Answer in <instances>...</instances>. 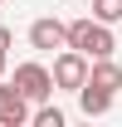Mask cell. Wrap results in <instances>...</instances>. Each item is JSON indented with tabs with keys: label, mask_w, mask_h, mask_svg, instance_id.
I'll return each instance as SVG.
<instances>
[{
	"label": "cell",
	"mask_w": 122,
	"mask_h": 127,
	"mask_svg": "<svg viewBox=\"0 0 122 127\" xmlns=\"http://www.w3.org/2000/svg\"><path fill=\"white\" fill-rule=\"evenodd\" d=\"M30 122H34V127H63V112H59V108H49V103H34Z\"/></svg>",
	"instance_id": "obj_9"
},
{
	"label": "cell",
	"mask_w": 122,
	"mask_h": 127,
	"mask_svg": "<svg viewBox=\"0 0 122 127\" xmlns=\"http://www.w3.org/2000/svg\"><path fill=\"white\" fill-rule=\"evenodd\" d=\"M30 122V103L20 98L15 83H0V127H25Z\"/></svg>",
	"instance_id": "obj_4"
},
{
	"label": "cell",
	"mask_w": 122,
	"mask_h": 127,
	"mask_svg": "<svg viewBox=\"0 0 122 127\" xmlns=\"http://www.w3.org/2000/svg\"><path fill=\"white\" fill-rule=\"evenodd\" d=\"M83 54H88V59H107V54H117V34H112V25H103V20H88Z\"/></svg>",
	"instance_id": "obj_5"
},
{
	"label": "cell",
	"mask_w": 122,
	"mask_h": 127,
	"mask_svg": "<svg viewBox=\"0 0 122 127\" xmlns=\"http://www.w3.org/2000/svg\"><path fill=\"white\" fill-rule=\"evenodd\" d=\"M10 83H15L20 88V98H25V103H49V98H54V78H49V68L39 59H25V64H15V73H10Z\"/></svg>",
	"instance_id": "obj_1"
},
{
	"label": "cell",
	"mask_w": 122,
	"mask_h": 127,
	"mask_svg": "<svg viewBox=\"0 0 122 127\" xmlns=\"http://www.w3.org/2000/svg\"><path fill=\"white\" fill-rule=\"evenodd\" d=\"M10 39H15V34H10V30H5V25H0V54L10 49Z\"/></svg>",
	"instance_id": "obj_10"
},
{
	"label": "cell",
	"mask_w": 122,
	"mask_h": 127,
	"mask_svg": "<svg viewBox=\"0 0 122 127\" xmlns=\"http://www.w3.org/2000/svg\"><path fill=\"white\" fill-rule=\"evenodd\" d=\"M30 49H39V54H54V49H63V20L39 15V20L30 25Z\"/></svg>",
	"instance_id": "obj_3"
},
{
	"label": "cell",
	"mask_w": 122,
	"mask_h": 127,
	"mask_svg": "<svg viewBox=\"0 0 122 127\" xmlns=\"http://www.w3.org/2000/svg\"><path fill=\"white\" fill-rule=\"evenodd\" d=\"M112 98H117V93H107V88H93V83H83V88H78V108H83V117H103V112L112 108Z\"/></svg>",
	"instance_id": "obj_7"
},
{
	"label": "cell",
	"mask_w": 122,
	"mask_h": 127,
	"mask_svg": "<svg viewBox=\"0 0 122 127\" xmlns=\"http://www.w3.org/2000/svg\"><path fill=\"white\" fill-rule=\"evenodd\" d=\"M93 20H103V25H122V0H93Z\"/></svg>",
	"instance_id": "obj_8"
},
{
	"label": "cell",
	"mask_w": 122,
	"mask_h": 127,
	"mask_svg": "<svg viewBox=\"0 0 122 127\" xmlns=\"http://www.w3.org/2000/svg\"><path fill=\"white\" fill-rule=\"evenodd\" d=\"M83 83H93V88H107V93H117L122 88V64L107 54V59H88V78Z\"/></svg>",
	"instance_id": "obj_6"
},
{
	"label": "cell",
	"mask_w": 122,
	"mask_h": 127,
	"mask_svg": "<svg viewBox=\"0 0 122 127\" xmlns=\"http://www.w3.org/2000/svg\"><path fill=\"white\" fill-rule=\"evenodd\" d=\"M49 78H54V93H78L83 88V78H88V54H78V49L63 44L59 54H54V68H49Z\"/></svg>",
	"instance_id": "obj_2"
},
{
	"label": "cell",
	"mask_w": 122,
	"mask_h": 127,
	"mask_svg": "<svg viewBox=\"0 0 122 127\" xmlns=\"http://www.w3.org/2000/svg\"><path fill=\"white\" fill-rule=\"evenodd\" d=\"M0 78H5V54H0Z\"/></svg>",
	"instance_id": "obj_11"
}]
</instances>
